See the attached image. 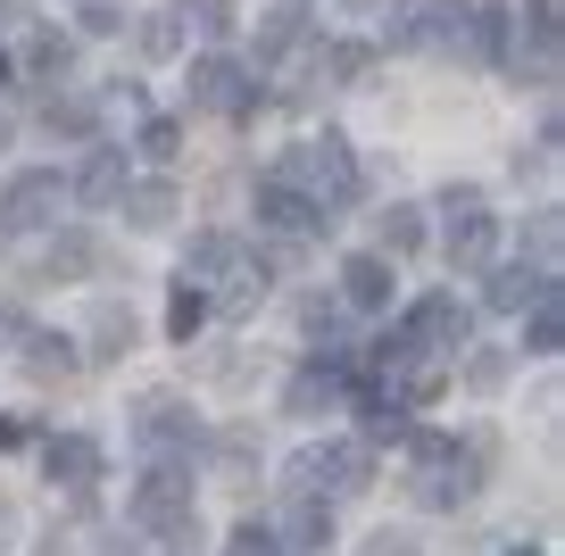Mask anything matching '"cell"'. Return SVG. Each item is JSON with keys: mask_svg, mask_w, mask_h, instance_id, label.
Listing matches in <instances>:
<instances>
[{"mask_svg": "<svg viewBox=\"0 0 565 556\" xmlns=\"http://www.w3.org/2000/svg\"><path fill=\"white\" fill-rule=\"evenodd\" d=\"M84 275H100V242H92V233H51L42 282H84Z\"/></svg>", "mask_w": 565, "mask_h": 556, "instance_id": "cell-19", "label": "cell"}, {"mask_svg": "<svg viewBox=\"0 0 565 556\" xmlns=\"http://www.w3.org/2000/svg\"><path fill=\"white\" fill-rule=\"evenodd\" d=\"M374 482V449L366 440H308L291 466H282V490H308V499H350V490Z\"/></svg>", "mask_w": 565, "mask_h": 556, "instance_id": "cell-3", "label": "cell"}, {"mask_svg": "<svg viewBox=\"0 0 565 556\" xmlns=\"http://www.w3.org/2000/svg\"><path fill=\"white\" fill-rule=\"evenodd\" d=\"M515 18H524V34H557V0H524Z\"/></svg>", "mask_w": 565, "mask_h": 556, "instance_id": "cell-36", "label": "cell"}, {"mask_svg": "<svg viewBox=\"0 0 565 556\" xmlns=\"http://www.w3.org/2000/svg\"><path fill=\"white\" fill-rule=\"evenodd\" d=\"M548 282H557V275H548V266H524V258H515V266H491V282H482V308H491V316H515V308H532Z\"/></svg>", "mask_w": 565, "mask_h": 556, "instance_id": "cell-16", "label": "cell"}, {"mask_svg": "<svg viewBox=\"0 0 565 556\" xmlns=\"http://www.w3.org/2000/svg\"><path fill=\"white\" fill-rule=\"evenodd\" d=\"M175 141H183L175 117H150V125H141V158H175Z\"/></svg>", "mask_w": 565, "mask_h": 556, "instance_id": "cell-35", "label": "cell"}, {"mask_svg": "<svg viewBox=\"0 0 565 556\" xmlns=\"http://www.w3.org/2000/svg\"><path fill=\"white\" fill-rule=\"evenodd\" d=\"M508 67L515 75H524V84H557V34H524V42H515V51H508Z\"/></svg>", "mask_w": 565, "mask_h": 556, "instance_id": "cell-24", "label": "cell"}, {"mask_svg": "<svg viewBox=\"0 0 565 556\" xmlns=\"http://www.w3.org/2000/svg\"><path fill=\"white\" fill-rule=\"evenodd\" d=\"M275 174H282V183H300V192L317 200L324 216H333V209H350V200H358V158H350V141H341V133H324V141H300V150L282 158Z\"/></svg>", "mask_w": 565, "mask_h": 556, "instance_id": "cell-4", "label": "cell"}, {"mask_svg": "<svg viewBox=\"0 0 565 556\" xmlns=\"http://www.w3.org/2000/svg\"><path fill=\"white\" fill-rule=\"evenodd\" d=\"M117 25H125V9H108V0H92V9H84V34H117Z\"/></svg>", "mask_w": 565, "mask_h": 556, "instance_id": "cell-38", "label": "cell"}, {"mask_svg": "<svg viewBox=\"0 0 565 556\" xmlns=\"http://www.w3.org/2000/svg\"><path fill=\"white\" fill-rule=\"evenodd\" d=\"M333 216L300 192V183H282V174H258V233H324Z\"/></svg>", "mask_w": 565, "mask_h": 556, "instance_id": "cell-11", "label": "cell"}, {"mask_svg": "<svg viewBox=\"0 0 565 556\" xmlns=\"http://www.w3.org/2000/svg\"><path fill=\"white\" fill-rule=\"evenodd\" d=\"M233 258H242V242H233V233H200V242L183 249V282H192V291H209V282L233 275Z\"/></svg>", "mask_w": 565, "mask_h": 556, "instance_id": "cell-20", "label": "cell"}, {"mask_svg": "<svg viewBox=\"0 0 565 556\" xmlns=\"http://www.w3.org/2000/svg\"><path fill=\"white\" fill-rule=\"evenodd\" d=\"M9 75H18V67H9V51H0V84H9Z\"/></svg>", "mask_w": 565, "mask_h": 556, "instance_id": "cell-43", "label": "cell"}, {"mask_svg": "<svg viewBox=\"0 0 565 556\" xmlns=\"http://www.w3.org/2000/svg\"><path fill=\"white\" fill-rule=\"evenodd\" d=\"M441 258L458 266V275H482V266H491V249H499V216L482 209V192L475 183H449L441 192Z\"/></svg>", "mask_w": 565, "mask_h": 556, "instance_id": "cell-5", "label": "cell"}, {"mask_svg": "<svg viewBox=\"0 0 565 556\" xmlns=\"http://www.w3.org/2000/svg\"><path fill=\"white\" fill-rule=\"evenodd\" d=\"M416 249H424V209L391 200L383 209V258H416Z\"/></svg>", "mask_w": 565, "mask_h": 556, "instance_id": "cell-26", "label": "cell"}, {"mask_svg": "<svg viewBox=\"0 0 565 556\" xmlns=\"http://www.w3.org/2000/svg\"><path fill=\"white\" fill-rule=\"evenodd\" d=\"M200 324H209V291H192V282H183L175 308H167V332H175V341H192Z\"/></svg>", "mask_w": 565, "mask_h": 556, "instance_id": "cell-33", "label": "cell"}, {"mask_svg": "<svg viewBox=\"0 0 565 556\" xmlns=\"http://www.w3.org/2000/svg\"><path fill=\"white\" fill-rule=\"evenodd\" d=\"M134 183L125 174V150H108V141H92V158L75 167V183H67V200L75 209H117V192Z\"/></svg>", "mask_w": 565, "mask_h": 556, "instance_id": "cell-13", "label": "cell"}, {"mask_svg": "<svg viewBox=\"0 0 565 556\" xmlns=\"http://www.w3.org/2000/svg\"><path fill=\"white\" fill-rule=\"evenodd\" d=\"M100 556H141V539H125V532H108V539H100Z\"/></svg>", "mask_w": 565, "mask_h": 556, "instance_id": "cell-40", "label": "cell"}, {"mask_svg": "<svg viewBox=\"0 0 565 556\" xmlns=\"http://www.w3.org/2000/svg\"><path fill=\"white\" fill-rule=\"evenodd\" d=\"M466 9L475 0H424L407 25H391V51H466Z\"/></svg>", "mask_w": 565, "mask_h": 556, "instance_id": "cell-9", "label": "cell"}, {"mask_svg": "<svg viewBox=\"0 0 565 556\" xmlns=\"http://www.w3.org/2000/svg\"><path fill=\"white\" fill-rule=\"evenodd\" d=\"M317 75H333V84H366V75H374V42H324Z\"/></svg>", "mask_w": 565, "mask_h": 556, "instance_id": "cell-23", "label": "cell"}, {"mask_svg": "<svg viewBox=\"0 0 565 556\" xmlns=\"http://www.w3.org/2000/svg\"><path fill=\"white\" fill-rule=\"evenodd\" d=\"M25 341V374H34V383H75V374H84V349L67 341V332H18Z\"/></svg>", "mask_w": 565, "mask_h": 556, "instance_id": "cell-17", "label": "cell"}, {"mask_svg": "<svg viewBox=\"0 0 565 556\" xmlns=\"http://www.w3.org/2000/svg\"><path fill=\"white\" fill-rule=\"evenodd\" d=\"M524 249H532V266H548V275H557V249H565V209H532V216H524Z\"/></svg>", "mask_w": 565, "mask_h": 556, "instance_id": "cell-27", "label": "cell"}, {"mask_svg": "<svg viewBox=\"0 0 565 556\" xmlns=\"http://www.w3.org/2000/svg\"><path fill=\"white\" fill-rule=\"evenodd\" d=\"M42 125H51V133H67V141H92V100H75V92H67V100L42 108Z\"/></svg>", "mask_w": 565, "mask_h": 556, "instance_id": "cell-31", "label": "cell"}, {"mask_svg": "<svg viewBox=\"0 0 565 556\" xmlns=\"http://www.w3.org/2000/svg\"><path fill=\"white\" fill-rule=\"evenodd\" d=\"M225 556H282V539H275V523H266V515H249V523H233Z\"/></svg>", "mask_w": 565, "mask_h": 556, "instance_id": "cell-29", "label": "cell"}, {"mask_svg": "<svg viewBox=\"0 0 565 556\" xmlns=\"http://www.w3.org/2000/svg\"><path fill=\"white\" fill-rule=\"evenodd\" d=\"M192 108L200 117H249V108L266 100L258 92V67H242V58H225V51H209V58H192Z\"/></svg>", "mask_w": 565, "mask_h": 556, "instance_id": "cell-6", "label": "cell"}, {"mask_svg": "<svg viewBox=\"0 0 565 556\" xmlns=\"http://www.w3.org/2000/svg\"><path fill=\"white\" fill-rule=\"evenodd\" d=\"M125 349H134V308L100 299V308H92V349L84 357H125Z\"/></svg>", "mask_w": 565, "mask_h": 556, "instance_id": "cell-22", "label": "cell"}, {"mask_svg": "<svg viewBox=\"0 0 565 556\" xmlns=\"http://www.w3.org/2000/svg\"><path fill=\"white\" fill-rule=\"evenodd\" d=\"M42 466H51V482H67V490H92L108 473V449L92 432H58L51 449H42Z\"/></svg>", "mask_w": 565, "mask_h": 556, "instance_id": "cell-14", "label": "cell"}, {"mask_svg": "<svg viewBox=\"0 0 565 556\" xmlns=\"http://www.w3.org/2000/svg\"><path fill=\"white\" fill-rule=\"evenodd\" d=\"M548 167H557V117L532 133V150H515V174H548Z\"/></svg>", "mask_w": 565, "mask_h": 556, "instance_id": "cell-34", "label": "cell"}, {"mask_svg": "<svg viewBox=\"0 0 565 556\" xmlns=\"http://www.w3.org/2000/svg\"><path fill=\"white\" fill-rule=\"evenodd\" d=\"M175 9H183V34H209V42H225L242 25V0H175Z\"/></svg>", "mask_w": 565, "mask_h": 556, "instance_id": "cell-25", "label": "cell"}, {"mask_svg": "<svg viewBox=\"0 0 565 556\" xmlns=\"http://www.w3.org/2000/svg\"><path fill=\"white\" fill-rule=\"evenodd\" d=\"M524 316V357H557L565 349V282H548L532 308H515Z\"/></svg>", "mask_w": 565, "mask_h": 556, "instance_id": "cell-18", "label": "cell"}, {"mask_svg": "<svg viewBox=\"0 0 565 556\" xmlns=\"http://www.w3.org/2000/svg\"><path fill=\"white\" fill-rule=\"evenodd\" d=\"M134 532L150 539H175V548H200V506H192V473L167 457L134 482Z\"/></svg>", "mask_w": 565, "mask_h": 556, "instance_id": "cell-2", "label": "cell"}, {"mask_svg": "<svg viewBox=\"0 0 565 556\" xmlns=\"http://www.w3.org/2000/svg\"><path fill=\"white\" fill-rule=\"evenodd\" d=\"M466 332H475V308H466L458 291H424L416 308L399 316V341H407V349H424V357H458Z\"/></svg>", "mask_w": 565, "mask_h": 556, "instance_id": "cell-7", "label": "cell"}, {"mask_svg": "<svg viewBox=\"0 0 565 556\" xmlns=\"http://www.w3.org/2000/svg\"><path fill=\"white\" fill-rule=\"evenodd\" d=\"M67 58H75L67 34H34V42H25V75H42V84H58V75H67Z\"/></svg>", "mask_w": 565, "mask_h": 556, "instance_id": "cell-28", "label": "cell"}, {"mask_svg": "<svg viewBox=\"0 0 565 556\" xmlns=\"http://www.w3.org/2000/svg\"><path fill=\"white\" fill-rule=\"evenodd\" d=\"M58 200H67V183H58L51 167H25V174H9V192H0V225L9 233L58 225Z\"/></svg>", "mask_w": 565, "mask_h": 556, "instance_id": "cell-8", "label": "cell"}, {"mask_svg": "<svg viewBox=\"0 0 565 556\" xmlns=\"http://www.w3.org/2000/svg\"><path fill=\"white\" fill-rule=\"evenodd\" d=\"M25 440H34V424H25V416H0V449H25Z\"/></svg>", "mask_w": 565, "mask_h": 556, "instance_id": "cell-39", "label": "cell"}, {"mask_svg": "<svg viewBox=\"0 0 565 556\" xmlns=\"http://www.w3.org/2000/svg\"><path fill=\"white\" fill-rule=\"evenodd\" d=\"M341 308H358V316L391 308V258H383V249H358V258H341Z\"/></svg>", "mask_w": 565, "mask_h": 556, "instance_id": "cell-15", "label": "cell"}, {"mask_svg": "<svg viewBox=\"0 0 565 556\" xmlns=\"http://www.w3.org/2000/svg\"><path fill=\"white\" fill-rule=\"evenodd\" d=\"M466 391H482V399L508 391V349H475V357H466Z\"/></svg>", "mask_w": 565, "mask_h": 556, "instance_id": "cell-30", "label": "cell"}, {"mask_svg": "<svg viewBox=\"0 0 565 556\" xmlns=\"http://www.w3.org/2000/svg\"><path fill=\"white\" fill-rule=\"evenodd\" d=\"M34 556H67V548H58V539H42V548H34Z\"/></svg>", "mask_w": 565, "mask_h": 556, "instance_id": "cell-42", "label": "cell"}, {"mask_svg": "<svg viewBox=\"0 0 565 556\" xmlns=\"http://www.w3.org/2000/svg\"><path fill=\"white\" fill-rule=\"evenodd\" d=\"M275 539H282V556H317V548H333V499H308V490H291V499H282Z\"/></svg>", "mask_w": 565, "mask_h": 556, "instance_id": "cell-12", "label": "cell"}, {"mask_svg": "<svg viewBox=\"0 0 565 556\" xmlns=\"http://www.w3.org/2000/svg\"><path fill=\"white\" fill-rule=\"evenodd\" d=\"M0 150H9V117H0Z\"/></svg>", "mask_w": 565, "mask_h": 556, "instance_id": "cell-44", "label": "cell"}, {"mask_svg": "<svg viewBox=\"0 0 565 556\" xmlns=\"http://www.w3.org/2000/svg\"><path fill=\"white\" fill-rule=\"evenodd\" d=\"M117 209L134 216L141 233H159V225H175V209H183V200H175V183H125V192H117Z\"/></svg>", "mask_w": 565, "mask_h": 556, "instance_id": "cell-21", "label": "cell"}, {"mask_svg": "<svg viewBox=\"0 0 565 556\" xmlns=\"http://www.w3.org/2000/svg\"><path fill=\"white\" fill-rule=\"evenodd\" d=\"M407 490L433 515H458L482 490V449L475 440H449V432H407Z\"/></svg>", "mask_w": 565, "mask_h": 556, "instance_id": "cell-1", "label": "cell"}, {"mask_svg": "<svg viewBox=\"0 0 565 556\" xmlns=\"http://www.w3.org/2000/svg\"><path fill=\"white\" fill-rule=\"evenodd\" d=\"M18 332H25V324H18V308H9V299H0V341H18Z\"/></svg>", "mask_w": 565, "mask_h": 556, "instance_id": "cell-41", "label": "cell"}, {"mask_svg": "<svg viewBox=\"0 0 565 556\" xmlns=\"http://www.w3.org/2000/svg\"><path fill=\"white\" fill-rule=\"evenodd\" d=\"M366 556H424V548H416V532H374Z\"/></svg>", "mask_w": 565, "mask_h": 556, "instance_id": "cell-37", "label": "cell"}, {"mask_svg": "<svg viewBox=\"0 0 565 556\" xmlns=\"http://www.w3.org/2000/svg\"><path fill=\"white\" fill-rule=\"evenodd\" d=\"M508 556H541V548H508Z\"/></svg>", "mask_w": 565, "mask_h": 556, "instance_id": "cell-45", "label": "cell"}, {"mask_svg": "<svg viewBox=\"0 0 565 556\" xmlns=\"http://www.w3.org/2000/svg\"><path fill=\"white\" fill-rule=\"evenodd\" d=\"M134 440L141 449H159V457H200V424H192V407L183 399H141V416H134Z\"/></svg>", "mask_w": 565, "mask_h": 556, "instance_id": "cell-10", "label": "cell"}, {"mask_svg": "<svg viewBox=\"0 0 565 556\" xmlns=\"http://www.w3.org/2000/svg\"><path fill=\"white\" fill-rule=\"evenodd\" d=\"M141 51H150V58H175L183 51V9H159V18L141 25Z\"/></svg>", "mask_w": 565, "mask_h": 556, "instance_id": "cell-32", "label": "cell"}]
</instances>
